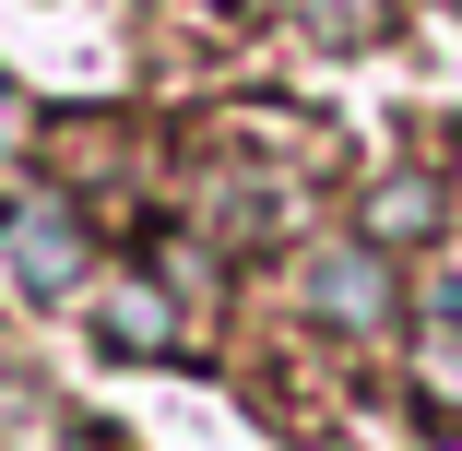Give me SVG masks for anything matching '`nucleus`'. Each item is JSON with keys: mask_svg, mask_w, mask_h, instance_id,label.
<instances>
[{"mask_svg": "<svg viewBox=\"0 0 462 451\" xmlns=\"http://www.w3.org/2000/svg\"><path fill=\"white\" fill-rule=\"evenodd\" d=\"M309 309L332 321V333H392V309H403V286H392V249L380 238H332V249H309Z\"/></svg>", "mask_w": 462, "mask_h": 451, "instance_id": "obj_1", "label": "nucleus"}, {"mask_svg": "<svg viewBox=\"0 0 462 451\" xmlns=\"http://www.w3.org/2000/svg\"><path fill=\"white\" fill-rule=\"evenodd\" d=\"M0 274H13L24 297H71L83 286V226L60 191H24L13 214H0Z\"/></svg>", "mask_w": 462, "mask_h": 451, "instance_id": "obj_2", "label": "nucleus"}, {"mask_svg": "<svg viewBox=\"0 0 462 451\" xmlns=\"http://www.w3.org/2000/svg\"><path fill=\"white\" fill-rule=\"evenodd\" d=\"M96 333H107L119 356H178V309H166L154 286H119V297L96 309Z\"/></svg>", "mask_w": 462, "mask_h": 451, "instance_id": "obj_3", "label": "nucleus"}, {"mask_svg": "<svg viewBox=\"0 0 462 451\" xmlns=\"http://www.w3.org/2000/svg\"><path fill=\"white\" fill-rule=\"evenodd\" d=\"M427 226H439V178H380V191H367V238L380 249L427 238Z\"/></svg>", "mask_w": 462, "mask_h": 451, "instance_id": "obj_4", "label": "nucleus"}, {"mask_svg": "<svg viewBox=\"0 0 462 451\" xmlns=\"http://www.w3.org/2000/svg\"><path fill=\"white\" fill-rule=\"evenodd\" d=\"M297 13H309L320 48H380L392 36V0H297Z\"/></svg>", "mask_w": 462, "mask_h": 451, "instance_id": "obj_5", "label": "nucleus"}, {"mask_svg": "<svg viewBox=\"0 0 462 451\" xmlns=\"http://www.w3.org/2000/svg\"><path fill=\"white\" fill-rule=\"evenodd\" d=\"M450 13H462V0H450Z\"/></svg>", "mask_w": 462, "mask_h": 451, "instance_id": "obj_6", "label": "nucleus"}]
</instances>
